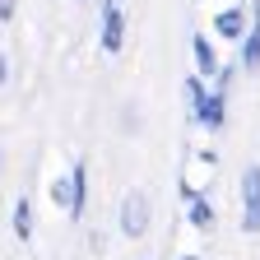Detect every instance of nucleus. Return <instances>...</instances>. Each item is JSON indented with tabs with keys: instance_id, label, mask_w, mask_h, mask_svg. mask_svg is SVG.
Here are the masks:
<instances>
[{
	"instance_id": "obj_3",
	"label": "nucleus",
	"mask_w": 260,
	"mask_h": 260,
	"mask_svg": "<svg viewBox=\"0 0 260 260\" xmlns=\"http://www.w3.org/2000/svg\"><path fill=\"white\" fill-rule=\"evenodd\" d=\"M214 32L242 47V38L251 32V5H228V10H218L214 14Z\"/></svg>"
},
{
	"instance_id": "obj_7",
	"label": "nucleus",
	"mask_w": 260,
	"mask_h": 260,
	"mask_svg": "<svg viewBox=\"0 0 260 260\" xmlns=\"http://www.w3.org/2000/svg\"><path fill=\"white\" fill-rule=\"evenodd\" d=\"M190 51H195V75H200V79H218V70H223V65H218V51H214V42L205 38V32H195V38H190Z\"/></svg>"
},
{
	"instance_id": "obj_13",
	"label": "nucleus",
	"mask_w": 260,
	"mask_h": 260,
	"mask_svg": "<svg viewBox=\"0 0 260 260\" xmlns=\"http://www.w3.org/2000/svg\"><path fill=\"white\" fill-rule=\"evenodd\" d=\"M14 19V0H0V23H10Z\"/></svg>"
},
{
	"instance_id": "obj_1",
	"label": "nucleus",
	"mask_w": 260,
	"mask_h": 260,
	"mask_svg": "<svg viewBox=\"0 0 260 260\" xmlns=\"http://www.w3.org/2000/svg\"><path fill=\"white\" fill-rule=\"evenodd\" d=\"M149 218H153L149 190H130L125 200H121V233H125V237H144V233H149Z\"/></svg>"
},
{
	"instance_id": "obj_6",
	"label": "nucleus",
	"mask_w": 260,
	"mask_h": 260,
	"mask_svg": "<svg viewBox=\"0 0 260 260\" xmlns=\"http://www.w3.org/2000/svg\"><path fill=\"white\" fill-rule=\"evenodd\" d=\"M237 60L246 65V70H260V0H251V32L237 47Z\"/></svg>"
},
{
	"instance_id": "obj_16",
	"label": "nucleus",
	"mask_w": 260,
	"mask_h": 260,
	"mask_svg": "<svg viewBox=\"0 0 260 260\" xmlns=\"http://www.w3.org/2000/svg\"><path fill=\"white\" fill-rule=\"evenodd\" d=\"M0 162H5V153H0Z\"/></svg>"
},
{
	"instance_id": "obj_8",
	"label": "nucleus",
	"mask_w": 260,
	"mask_h": 260,
	"mask_svg": "<svg viewBox=\"0 0 260 260\" xmlns=\"http://www.w3.org/2000/svg\"><path fill=\"white\" fill-rule=\"evenodd\" d=\"M70 181H75V209H70V218H84V209H88V162L84 158L70 168Z\"/></svg>"
},
{
	"instance_id": "obj_4",
	"label": "nucleus",
	"mask_w": 260,
	"mask_h": 260,
	"mask_svg": "<svg viewBox=\"0 0 260 260\" xmlns=\"http://www.w3.org/2000/svg\"><path fill=\"white\" fill-rule=\"evenodd\" d=\"M98 14H103V32H98V42H103L107 56H116L125 47V10L121 5H103Z\"/></svg>"
},
{
	"instance_id": "obj_9",
	"label": "nucleus",
	"mask_w": 260,
	"mask_h": 260,
	"mask_svg": "<svg viewBox=\"0 0 260 260\" xmlns=\"http://www.w3.org/2000/svg\"><path fill=\"white\" fill-rule=\"evenodd\" d=\"M186 218H190V228H200V233H209V228H214V205L205 200V195H195V200L186 205Z\"/></svg>"
},
{
	"instance_id": "obj_10",
	"label": "nucleus",
	"mask_w": 260,
	"mask_h": 260,
	"mask_svg": "<svg viewBox=\"0 0 260 260\" xmlns=\"http://www.w3.org/2000/svg\"><path fill=\"white\" fill-rule=\"evenodd\" d=\"M14 237H19V242L32 237V205H28V195H19V200H14Z\"/></svg>"
},
{
	"instance_id": "obj_5",
	"label": "nucleus",
	"mask_w": 260,
	"mask_h": 260,
	"mask_svg": "<svg viewBox=\"0 0 260 260\" xmlns=\"http://www.w3.org/2000/svg\"><path fill=\"white\" fill-rule=\"evenodd\" d=\"M195 121H200L205 130H223L228 121V103H223V88H209L200 103H195Z\"/></svg>"
},
{
	"instance_id": "obj_12",
	"label": "nucleus",
	"mask_w": 260,
	"mask_h": 260,
	"mask_svg": "<svg viewBox=\"0 0 260 260\" xmlns=\"http://www.w3.org/2000/svg\"><path fill=\"white\" fill-rule=\"evenodd\" d=\"M205 93H209V88H205V79H200V75H190V79H186V98H190V107L200 103Z\"/></svg>"
},
{
	"instance_id": "obj_14",
	"label": "nucleus",
	"mask_w": 260,
	"mask_h": 260,
	"mask_svg": "<svg viewBox=\"0 0 260 260\" xmlns=\"http://www.w3.org/2000/svg\"><path fill=\"white\" fill-rule=\"evenodd\" d=\"M10 79V60H5V51H0V84Z\"/></svg>"
},
{
	"instance_id": "obj_15",
	"label": "nucleus",
	"mask_w": 260,
	"mask_h": 260,
	"mask_svg": "<svg viewBox=\"0 0 260 260\" xmlns=\"http://www.w3.org/2000/svg\"><path fill=\"white\" fill-rule=\"evenodd\" d=\"M181 260H200V255H181Z\"/></svg>"
},
{
	"instance_id": "obj_11",
	"label": "nucleus",
	"mask_w": 260,
	"mask_h": 260,
	"mask_svg": "<svg viewBox=\"0 0 260 260\" xmlns=\"http://www.w3.org/2000/svg\"><path fill=\"white\" fill-rule=\"evenodd\" d=\"M51 205H56V209H65V214L75 209V181H70V172L51 181Z\"/></svg>"
},
{
	"instance_id": "obj_2",
	"label": "nucleus",
	"mask_w": 260,
	"mask_h": 260,
	"mask_svg": "<svg viewBox=\"0 0 260 260\" xmlns=\"http://www.w3.org/2000/svg\"><path fill=\"white\" fill-rule=\"evenodd\" d=\"M242 233H260V162L242 172Z\"/></svg>"
}]
</instances>
